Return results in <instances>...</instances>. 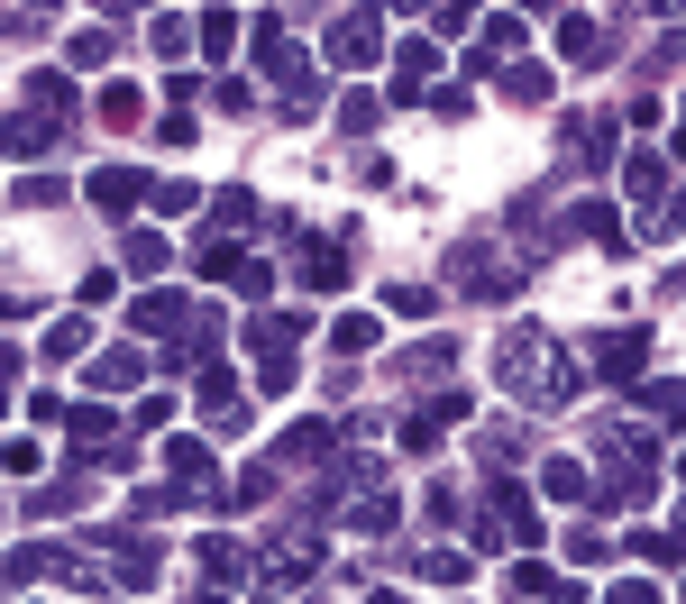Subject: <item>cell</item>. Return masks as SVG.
<instances>
[{"label": "cell", "mask_w": 686, "mask_h": 604, "mask_svg": "<svg viewBox=\"0 0 686 604\" xmlns=\"http://www.w3.org/2000/svg\"><path fill=\"white\" fill-rule=\"evenodd\" d=\"M613 604H650V586H622V595H613Z\"/></svg>", "instance_id": "1"}]
</instances>
